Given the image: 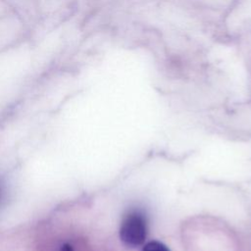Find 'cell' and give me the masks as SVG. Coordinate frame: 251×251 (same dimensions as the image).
I'll return each instance as SVG.
<instances>
[{
    "label": "cell",
    "mask_w": 251,
    "mask_h": 251,
    "mask_svg": "<svg viewBox=\"0 0 251 251\" xmlns=\"http://www.w3.org/2000/svg\"><path fill=\"white\" fill-rule=\"evenodd\" d=\"M147 237V219L138 210L128 212L123 219L120 227V238L127 247L142 245Z\"/></svg>",
    "instance_id": "6da1fadb"
},
{
    "label": "cell",
    "mask_w": 251,
    "mask_h": 251,
    "mask_svg": "<svg viewBox=\"0 0 251 251\" xmlns=\"http://www.w3.org/2000/svg\"><path fill=\"white\" fill-rule=\"evenodd\" d=\"M142 251H171V250L163 242L159 240H151L143 245Z\"/></svg>",
    "instance_id": "7a4b0ae2"
},
{
    "label": "cell",
    "mask_w": 251,
    "mask_h": 251,
    "mask_svg": "<svg viewBox=\"0 0 251 251\" xmlns=\"http://www.w3.org/2000/svg\"><path fill=\"white\" fill-rule=\"evenodd\" d=\"M60 251H74V249H73V246H72L71 244L66 243V244H64V245L61 247Z\"/></svg>",
    "instance_id": "3957f363"
},
{
    "label": "cell",
    "mask_w": 251,
    "mask_h": 251,
    "mask_svg": "<svg viewBox=\"0 0 251 251\" xmlns=\"http://www.w3.org/2000/svg\"><path fill=\"white\" fill-rule=\"evenodd\" d=\"M0 197H1V187H0Z\"/></svg>",
    "instance_id": "277c9868"
}]
</instances>
